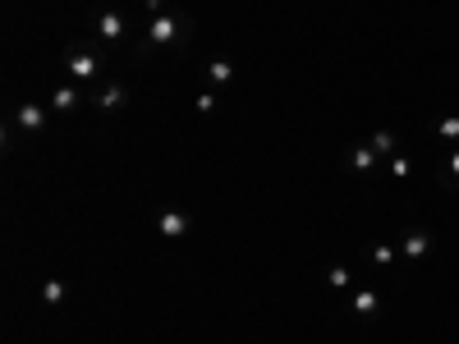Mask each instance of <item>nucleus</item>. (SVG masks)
Masks as SVG:
<instances>
[{"instance_id": "nucleus-10", "label": "nucleus", "mask_w": 459, "mask_h": 344, "mask_svg": "<svg viewBox=\"0 0 459 344\" xmlns=\"http://www.w3.org/2000/svg\"><path fill=\"white\" fill-rule=\"evenodd\" d=\"M230 78H234V64H230L225 56H216V60L207 64V83H216V88H225Z\"/></svg>"}, {"instance_id": "nucleus-4", "label": "nucleus", "mask_w": 459, "mask_h": 344, "mask_svg": "<svg viewBox=\"0 0 459 344\" xmlns=\"http://www.w3.org/2000/svg\"><path fill=\"white\" fill-rule=\"evenodd\" d=\"M395 248H399L404 257H409V262H418V257H427V253H432V230H423V225H413V230H409V234H404V239L395 243Z\"/></svg>"}, {"instance_id": "nucleus-17", "label": "nucleus", "mask_w": 459, "mask_h": 344, "mask_svg": "<svg viewBox=\"0 0 459 344\" xmlns=\"http://www.w3.org/2000/svg\"><path fill=\"white\" fill-rule=\"evenodd\" d=\"M390 175L404 180V175H409V156H390Z\"/></svg>"}, {"instance_id": "nucleus-16", "label": "nucleus", "mask_w": 459, "mask_h": 344, "mask_svg": "<svg viewBox=\"0 0 459 344\" xmlns=\"http://www.w3.org/2000/svg\"><path fill=\"white\" fill-rule=\"evenodd\" d=\"M395 253H399V248H390V243H372V262H377V267H390Z\"/></svg>"}, {"instance_id": "nucleus-12", "label": "nucleus", "mask_w": 459, "mask_h": 344, "mask_svg": "<svg viewBox=\"0 0 459 344\" xmlns=\"http://www.w3.org/2000/svg\"><path fill=\"white\" fill-rule=\"evenodd\" d=\"M42 299L51 303V308H60V303L69 299V284H64V280H46L42 284Z\"/></svg>"}, {"instance_id": "nucleus-7", "label": "nucleus", "mask_w": 459, "mask_h": 344, "mask_svg": "<svg viewBox=\"0 0 459 344\" xmlns=\"http://www.w3.org/2000/svg\"><path fill=\"white\" fill-rule=\"evenodd\" d=\"M14 120H18V129H23V134H42V129H46V110L37 101H28V106H18Z\"/></svg>"}, {"instance_id": "nucleus-2", "label": "nucleus", "mask_w": 459, "mask_h": 344, "mask_svg": "<svg viewBox=\"0 0 459 344\" xmlns=\"http://www.w3.org/2000/svg\"><path fill=\"white\" fill-rule=\"evenodd\" d=\"M64 69H69V78H78V83L101 78V42L92 37L88 46H69V51H64Z\"/></svg>"}, {"instance_id": "nucleus-18", "label": "nucleus", "mask_w": 459, "mask_h": 344, "mask_svg": "<svg viewBox=\"0 0 459 344\" xmlns=\"http://www.w3.org/2000/svg\"><path fill=\"white\" fill-rule=\"evenodd\" d=\"M198 110H202V115H212V110H216V92H202V97H198Z\"/></svg>"}, {"instance_id": "nucleus-13", "label": "nucleus", "mask_w": 459, "mask_h": 344, "mask_svg": "<svg viewBox=\"0 0 459 344\" xmlns=\"http://www.w3.org/2000/svg\"><path fill=\"white\" fill-rule=\"evenodd\" d=\"M372 147H377V156H390V151H395V134H390V129H377V134H372Z\"/></svg>"}, {"instance_id": "nucleus-14", "label": "nucleus", "mask_w": 459, "mask_h": 344, "mask_svg": "<svg viewBox=\"0 0 459 344\" xmlns=\"http://www.w3.org/2000/svg\"><path fill=\"white\" fill-rule=\"evenodd\" d=\"M51 106H55V110H74V106H78V92H74V88H55Z\"/></svg>"}, {"instance_id": "nucleus-11", "label": "nucleus", "mask_w": 459, "mask_h": 344, "mask_svg": "<svg viewBox=\"0 0 459 344\" xmlns=\"http://www.w3.org/2000/svg\"><path fill=\"white\" fill-rule=\"evenodd\" d=\"M326 284H331L336 294H345V289H349V284H353V271L345 267V262H336V267L326 271Z\"/></svg>"}, {"instance_id": "nucleus-6", "label": "nucleus", "mask_w": 459, "mask_h": 344, "mask_svg": "<svg viewBox=\"0 0 459 344\" xmlns=\"http://www.w3.org/2000/svg\"><path fill=\"white\" fill-rule=\"evenodd\" d=\"M156 230H161L166 239H184V234L193 230V221H188V211H161V216H156Z\"/></svg>"}, {"instance_id": "nucleus-8", "label": "nucleus", "mask_w": 459, "mask_h": 344, "mask_svg": "<svg viewBox=\"0 0 459 344\" xmlns=\"http://www.w3.org/2000/svg\"><path fill=\"white\" fill-rule=\"evenodd\" d=\"M353 312H358V317H377V312H382V294L363 284V289L353 294Z\"/></svg>"}, {"instance_id": "nucleus-20", "label": "nucleus", "mask_w": 459, "mask_h": 344, "mask_svg": "<svg viewBox=\"0 0 459 344\" xmlns=\"http://www.w3.org/2000/svg\"><path fill=\"white\" fill-rule=\"evenodd\" d=\"M445 170H450V184H455V180H459V151L450 156V165H445Z\"/></svg>"}, {"instance_id": "nucleus-19", "label": "nucleus", "mask_w": 459, "mask_h": 344, "mask_svg": "<svg viewBox=\"0 0 459 344\" xmlns=\"http://www.w3.org/2000/svg\"><path fill=\"white\" fill-rule=\"evenodd\" d=\"M138 5H142V10H152V19L166 14V0H138Z\"/></svg>"}, {"instance_id": "nucleus-15", "label": "nucleus", "mask_w": 459, "mask_h": 344, "mask_svg": "<svg viewBox=\"0 0 459 344\" xmlns=\"http://www.w3.org/2000/svg\"><path fill=\"white\" fill-rule=\"evenodd\" d=\"M432 134H436V138H450V143H455V138H459V115H445V120L436 124Z\"/></svg>"}, {"instance_id": "nucleus-1", "label": "nucleus", "mask_w": 459, "mask_h": 344, "mask_svg": "<svg viewBox=\"0 0 459 344\" xmlns=\"http://www.w3.org/2000/svg\"><path fill=\"white\" fill-rule=\"evenodd\" d=\"M188 37H193V19L184 14H156L147 28H142V42H147V51H175V46H188Z\"/></svg>"}, {"instance_id": "nucleus-5", "label": "nucleus", "mask_w": 459, "mask_h": 344, "mask_svg": "<svg viewBox=\"0 0 459 344\" xmlns=\"http://www.w3.org/2000/svg\"><path fill=\"white\" fill-rule=\"evenodd\" d=\"M124 101H129V88H124V83H115V78H110V83H101V88H97V97H92V106H97V110H124Z\"/></svg>"}, {"instance_id": "nucleus-3", "label": "nucleus", "mask_w": 459, "mask_h": 344, "mask_svg": "<svg viewBox=\"0 0 459 344\" xmlns=\"http://www.w3.org/2000/svg\"><path fill=\"white\" fill-rule=\"evenodd\" d=\"M124 32H129V19H124V10H101V14L92 19V37L106 46H120Z\"/></svg>"}, {"instance_id": "nucleus-9", "label": "nucleus", "mask_w": 459, "mask_h": 344, "mask_svg": "<svg viewBox=\"0 0 459 344\" xmlns=\"http://www.w3.org/2000/svg\"><path fill=\"white\" fill-rule=\"evenodd\" d=\"M345 161H349L353 170H372V165H377V147H372V143H358V147H349Z\"/></svg>"}]
</instances>
